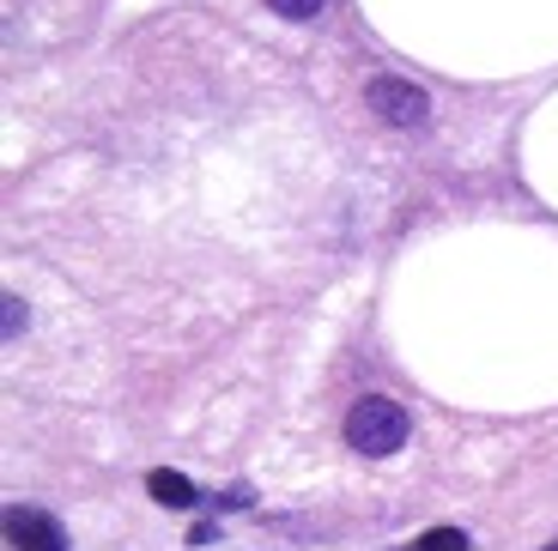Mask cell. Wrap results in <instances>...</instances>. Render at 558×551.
Segmentation results:
<instances>
[{
  "instance_id": "cell-8",
  "label": "cell",
  "mask_w": 558,
  "mask_h": 551,
  "mask_svg": "<svg viewBox=\"0 0 558 551\" xmlns=\"http://www.w3.org/2000/svg\"><path fill=\"white\" fill-rule=\"evenodd\" d=\"M541 551H558V539H553V546H541Z\"/></svg>"
},
{
  "instance_id": "cell-4",
  "label": "cell",
  "mask_w": 558,
  "mask_h": 551,
  "mask_svg": "<svg viewBox=\"0 0 558 551\" xmlns=\"http://www.w3.org/2000/svg\"><path fill=\"white\" fill-rule=\"evenodd\" d=\"M146 491H153V503H165V510H195V479H182V473H170V467L146 473Z\"/></svg>"
},
{
  "instance_id": "cell-6",
  "label": "cell",
  "mask_w": 558,
  "mask_h": 551,
  "mask_svg": "<svg viewBox=\"0 0 558 551\" xmlns=\"http://www.w3.org/2000/svg\"><path fill=\"white\" fill-rule=\"evenodd\" d=\"M267 7H274L279 19H316L328 0H267Z\"/></svg>"
},
{
  "instance_id": "cell-3",
  "label": "cell",
  "mask_w": 558,
  "mask_h": 551,
  "mask_svg": "<svg viewBox=\"0 0 558 551\" xmlns=\"http://www.w3.org/2000/svg\"><path fill=\"white\" fill-rule=\"evenodd\" d=\"M0 534H7L13 551H68V534L56 527V515L25 510V503H13V510L0 515Z\"/></svg>"
},
{
  "instance_id": "cell-7",
  "label": "cell",
  "mask_w": 558,
  "mask_h": 551,
  "mask_svg": "<svg viewBox=\"0 0 558 551\" xmlns=\"http://www.w3.org/2000/svg\"><path fill=\"white\" fill-rule=\"evenodd\" d=\"M0 321H7V340H13V333H25V297H13V291H7V304H0Z\"/></svg>"
},
{
  "instance_id": "cell-2",
  "label": "cell",
  "mask_w": 558,
  "mask_h": 551,
  "mask_svg": "<svg viewBox=\"0 0 558 551\" xmlns=\"http://www.w3.org/2000/svg\"><path fill=\"white\" fill-rule=\"evenodd\" d=\"M364 103H371V115L389 127H425L432 122V97H425V85L401 79V73H377V79L364 85Z\"/></svg>"
},
{
  "instance_id": "cell-1",
  "label": "cell",
  "mask_w": 558,
  "mask_h": 551,
  "mask_svg": "<svg viewBox=\"0 0 558 551\" xmlns=\"http://www.w3.org/2000/svg\"><path fill=\"white\" fill-rule=\"evenodd\" d=\"M407 430H413V418H407V406L389 400V394H364L359 406L347 413V442L359 449V455H371V461L395 455V449L407 442Z\"/></svg>"
},
{
  "instance_id": "cell-5",
  "label": "cell",
  "mask_w": 558,
  "mask_h": 551,
  "mask_svg": "<svg viewBox=\"0 0 558 551\" xmlns=\"http://www.w3.org/2000/svg\"><path fill=\"white\" fill-rule=\"evenodd\" d=\"M407 551H474V539L461 534V527H432V534H418Z\"/></svg>"
}]
</instances>
